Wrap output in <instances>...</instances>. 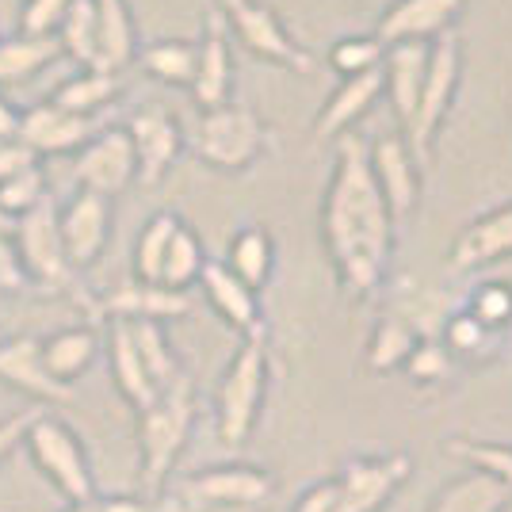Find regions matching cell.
Segmentation results:
<instances>
[{"label": "cell", "mask_w": 512, "mask_h": 512, "mask_svg": "<svg viewBox=\"0 0 512 512\" xmlns=\"http://www.w3.org/2000/svg\"><path fill=\"white\" fill-rule=\"evenodd\" d=\"M234 92V54H230V31L218 12L207 16L203 39H199V62H195L192 96L203 111L230 104Z\"/></svg>", "instance_id": "cell-21"}, {"label": "cell", "mask_w": 512, "mask_h": 512, "mask_svg": "<svg viewBox=\"0 0 512 512\" xmlns=\"http://www.w3.org/2000/svg\"><path fill=\"white\" fill-rule=\"evenodd\" d=\"M92 509L96 512H150L138 497H127V493H107V497H92Z\"/></svg>", "instance_id": "cell-48"}, {"label": "cell", "mask_w": 512, "mask_h": 512, "mask_svg": "<svg viewBox=\"0 0 512 512\" xmlns=\"http://www.w3.org/2000/svg\"><path fill=\"white\" fill-rule=\"evenodd\" d=\"M218 16L234 31V39L260 62L283 65L291 73H314V54L279 23L276 8L264 0H218Z\"/></svg>", "instance_id": "cell-8"}, {"label": "cell", "mask_w": 512, "mask_h": 512, "mask_svg": "<svg viewBox=\"0 0 512 512\" xmlns=\"http://www.w3.org/2000/svg\"><path fill=\"white\" fill-rule=\"evenodd\" d=\"M96 8V69L123 77L134 58H138V27L130 0H92Z\"/></svg>", "instance_id": "cell-24"}, {"label": "cell", "mask_w": 512, "mask_h": 512, "mask_svg": "<svg viewBox=\"0 0 512 512\" xmlns=\"http://www.w3.org/2000/svg\"><path fill=\"white\" fill-rule=\"evenodd\" d=\"M123 92V77L115 73H100V69H85L77 77H69L54 96L50 104L69 111V115H85V119H96L104 107L115 104V96Z\"/></svg>", "instance_id": "cell-30"}, {"label": "cell", "mask_w": 512, "mask_h": 512, "mask_svg": "<svg viewBox=\"0 0 512 512\" xmlns=\"http://www.w3.org/2000/svg\"><path fill=\"white\" fill-rule=\"evenodd\" d=\"M512 490H505L497 478L482 470H463L459 478H451L444 490L432 497L428 512H509Z\"/></svg>", "instance_id": "cell-27"}, {"label": "cell", "mask_w": 512, "mask_h": 512, "mask_svg": "<svg viewBox=\"0 0 512 512\" xmlns=\"http://www.w3.org/2000/svg\"><path fill=\"white\" fill-rule=\"evenodd\" d=\"M413 459L402 451H379V455H356L337 474V512H383L398 490L406 486Z\"/></svg>", "instance_id": "cell-10"}, {"label": "cell", "mask_w": 512, "mask_h": 512, "mask_svg": "<svg viewBox=\"0 0 512 512\" xmlns=\"http://www.w3.org/2000/svg\"><path fill=\"white\" fill-rule=\"evenodd\" d=\"M39 348H43V363L50 379L73 386L77 379H85L96 356H100V329L92 321L88 325H69V329H58L50 337H39Z\"/></svg>", "instance_id": "cell-25"}, {"label": "cell", "mask_w": 512, "mask_h": 512, "mask_svg": "<svg viewBox=\"0 0 512 512\" xmlns=\"http://www.w3.org/2000/svg\"><path fill=\"white\" fill-rule=\"evenodd\" d=\"M268 150V127L249 107H214L199 115L192 153L218 172H249Z\"/></svg>", "instance_id": "cell-5"}, {"label": "cell", "mask_w": 512, "mask_h": 512, "mask_svg": "<svg viewBox=\"0 0 512 512\" xmlns=\"http://www.w3.org/2000/svg\"><path fill=\"white\" fill-rule=\"evenodd\" d=\"M291 512H337V486H333V478H321L314 486H306L299 493V501L291 505Z\"/></svg>", "instance_id": "cell-46"}, {"label": "cell", "mask_w": 512, "mask_h": 512, "mask_svg": "<svg viewBox=\"0 0 512 512\" xmlns=\"http://www.w3.org/2000/svg\"><path fill=\"white\" fill-rule=\"evenodd\" d=\"M100 134V115L85 119V115H69L62 107L46 104L27 107L20 115V138L27 150L35 157L43 153H69V150H85L88 142Z\"/></svg>", "instance_id": "cell-19"}, {"label": "cell", "mask_w": 512, "mask_h": 512, "mask_svg": "<svg viewBox=\"0 0 512 512\" xmlns=\"http://www.w3.org/2000/svg\"><path fill=\"white\" fill-rule=\"evenodd\" d=\"M207 260H211V256H207V249H203L199 234H195L188 222H180V230H176L169 241L165 264H161V287L188 295L195 283H199V276H203Z\"/></svg>", "instance_id": "cell-32"}, {"label": "cell", "mask_w": 512, "mask_h": 512, "mask_svg": "<svg viewBox=\"0 0 512 512\" xmlns=\"http://www.w3.org/2000/svg\"><path fill=\"white\" fill-rule=\"evenodd\" d=\"M69 4L73 0H23L20 35H27V39H54L65 12H69Z\"/></svg>", "instance_id": "cell-43"}, {"label": "cell", "mask_w": 512, "mask_h": 512, "mask_svg": "<svg viewBox=\"0 0 512 512\" xmlns=\"http://www.w3.org/2000/svg\"><path fill=\"white\" fill-rule=\"evenodd\" d=\"M157 512H253V509H222V505H192V501H180L172 493H161V509Z\"/></svg>", "instance_id": "cell-49"}, {"label": "cell", "mask_w": 512, "mask_h": 512, "mask_svg": "<svg viewBox=\"0 0 512 512\" xmlns=\"http://www.w3.org/2000/svg\"><path fill=\"white\" fill-rule=\"evenodd\" d=\"M512 256V203L493 207L467 222L459 237L451 241L448 264L455 272H482Z\"/></svg>", "instance_id": "cell-20"}, {"label": "cell", "mask_w": 512, "mask_h": 512, "mask_svg": "<svg viewBox=\"0 0 512 512\" xmlns=\"http://www.w3.org/2000/svg\"><path fill=\"white\" fill-rule=\"evenodd\" d=\"M31 417H35V409H16V413L0 417V467L23 448V432L31 425Z\"/></svg>", "instance_id": "cell-45"}, {"label": "cell", "mask_w": 512, "mask_h": 512, "mask_svg": "<svg viewBox=\"0 0 512 512\" xmlns=\"http://www.w3.org/2000/svg\"><path fill=\"white\" fill-rule=\"evenodd\" d=\"M20 115L23 111H16V107L0 96V142H12L20 134Z\"/></svg>", "instance_id": "cell-50"}, {"label": "cell", "mask_w": 512, "mask_h": 512, "mask_svg": "<svg viewBox=\"0 0 512 512\" xmlns=\"http://www.w3.org/2000/svg\"><path fill=\"white\" fill-rule=\"evenodd\" d=\"M459 77H463V46H459L455 35H440L436 43L428 46V69H425V85H421V100H417V111H413V123L402 134L417 165H425L428 157H432V146H436L440 130L448 123L451 104H455Z\"/></svg>", "instance_id": "cell-6"}, {"label": "cell", "mask_w": 512, "mask_h": 512, "mask_svg": "<svg viewBox=\"0 0 512 512\" xmlns=\"http://www.w3.org/2000/svg\"><path fill=\"white\" fill-rule=\"evenodd\" d=\"M46 199V176L43 169H23L8 180H0V214L16 226L23 214H31Z\"/></svg>", "instance_id": "cell-39"}, {"label": "cell", "mask_w": 512, "mask_h": 512, "mask_svg": "<svg viewBox=\"0 0 512 512\" xmlns=\"http://www.w3.org/2000/svg\"><path fill=\"white\" fill-rule=\"evenodd\" d=\"M467 314L474 321H482L490 333L501 337V329L512 325V283L509 279H490L482 283L467 302Z\"/></svg>", "instance_id": "cell-40"}, {"label": "cell", "mask_w": 512, "mask_h": 512, "mask_svg": "<svg viewBox=\"0 0 512 512\" xmlns=\"http://www.w3.org/2000/svg\"><path fill=\"white\" fill-rule=\"evenodd\" d=\"M35 165H39V157L27 150L20 138L0 142V180H8V176H16L23 169H35Z\"/></svg>", "instance_id": "cell-47"}, {"label": "cell", "mask_w": 512, "mask_h": 512, "mask_svg": "<svg viewBox=\"0 0 512 512\" xmlns=\"http://www.w3.org/2000/svg\"><path fill=\"white\" fill-rule=\"evenodd\" d=\"M73 176L85 192L96 195H119L130 180H138V161H134V146H130L127 127H104L85 150L77 153Z\"/></svg>", "instance_id": "cell-13"}, {"label": "cell", "mask_w": 512, "mask_h": 512, "mask_svg": "<svg viewBox=\"0 0 512 512\" xmlns=\"http://www.w3.org/2000/svg\"><path fill=\"white\" fill-rule=\"evenodd\" d=\"M268 386H272L268 333L245 337L237 344L234 360L226 363V371L218 379V394H214V432H218L222 448L237 451L253 440L264 402H268Z\"/></svg>", "instance_id": "cell-2"}, {"label": "cell", "mask_w": 512, "mask_h": 512, "mask_svg": "<svg viewBox=\"0 0 512 512\" xmlns=\"http://www.w3.org/2000/svg\"><path fill=\"white\" fill-rule=\"evenodd\" d=\"M428 46L432 43H398L386 46L383 54V92H390V107H394V119H398L402 134L413 123V111H417V100H421Z\"/></svg>", "instance_id": "cell-23"}, {"label": "cell", "mask_w": 512, "mask_h": 512, "mask_svg": "<svg viewBox=\"0 0 512 512\" xmlns=\"http://www.w3.org/2000/svg\"><path fill=\"white\" fill-rule=\"evenodd\" d=\"M127 134L134 146V161H138V180L146 188L161 184L184 153V127L176 123V115L161 107H146L127 123Z\"/></svg>", "instance_id": "cell-14"}, {"label": "cell", "mask_w": 512, "mask_h": 512, "mask_svg": "<svg viewBox=\"0 0 512 512\" xmlns=\"http://www.w3.org/2000/svg\"><path fill=\"white\" fill-rule=\"evenodd\" d=\"M195 62H199V43H192V39H161V43L142 50L146 73L176 88H192Z\"/></svg>", "instance_id": "cell-35"}, {"label": "cell", "mask_w": 512, "mask_h": 512, "mask_svg": "<svg viewBox=\"0 0 512 512\" xmlns=\"http://www.w3.org/2000/svg\"><path fill=\"white\" fill-rule=\"evenodd\" d=\"M448 455L470 470H482L512 490V444H490V440H448Z\"/></svg>", "instance_id": "cell-38"}, {"label": "cell", "mask_w": 512, "mask_h": 512, "mask_svg": "<svg viewBox=\"0 0 512 512\" xmlns=\"http://www.w3.org/2000/svg\"><path fill=\"white\" fill-rule=\"evenodd\" d=\"M180 214L172 211H157L142 226V234L134 241V279L138 283H157L161 287V264H165V253H169L172 234L180 230Z\"/></svg>", "instance_id": "cell-34"}, {"label": "cell", "mask_w": 512, "mask_h": 512, "mask_svg": "<svg viewBox=\"0 0 512 512\" xmlns=\"http://www.w3.org/2000/svg\"><path fill=\"white\" fill-rule=\"evenodd\" d=\"M230 272H234L245 287H253L256 295L268 287L272 279V268H276V241L264 226H245L237 230L234 241H230V253L222 260Z\"/></svg>", "instance_id": "cell-28"}, {"label": "cell", "mask_w": 512, "mask_h": 512, "mask_svg": "<svg viewBox=\"0 0 512 512\" xmlns=\"http://www.w3.org/2000/svg\"><path fill=\"white\" fill-rule=\"evenodd\" d=\"M130 337H134V348H138V356L146 363V375L157 386V394L184 375V363L176 356V348H172L161 321H130Z\"/></svg>", "instance_id": "cell-31"}, {"label": "cell", "mask_w": 512, "mask_h": 512, "mask_svg": "<svg viewBox=\"0 0 512 512\" xmlns=\"http://www.w3.org/2000/svg\"><path fill=\"white\" fill-rule=\"evenodd\" d=\"M169 493L180 501H192V505L260 512L276 493V478H272V470L256 467V463H214V467L180 478Z\"/></svg>", "instance_id": "cell-9"}, {"label": "cell", "mask_w": 512, "mask_h": 512, "mask_svg": "<svg viewBox=\"0 0 512 512\" xmlns=\"http://www.w3.org/2000/svg\"><path fill=\"white\" fill-rule=\"evenodd\" d=\"M0 383L27 394L39 406H69L73 402V386H62L50 379L43 363L39 337H0Z\"/></svg>", "instance_id": "cell-17"}, {"label": "cell", "mask_w": 512, "mask_h": 512, "mask_svg": "<svg viewBox=\"0 0 512 512\" xmlns=\"http://www.w3.org/2000/svg\"><path fill=\"white\" fill-rule=\"evenodd\" d=\"M58 230H62V249L73 272L92 268L107 249L111 237V199L96 192L73 195L65 207H58Z\"/></svg>", "instance_id": "cell-11"}, {"label": "cell", "mask_w": 512, "mask_h": 512, "mask_svg": "<svg viewBox=\"0 0 512 512\" xmlns=\"http://www.w3.org/2000/svg\"><path fill=\"white\" fill-rule=\"evenodd\" d=\"M394 214L367 165V142L356 130L337 138V165L321 203V241L348 299L379 295L394 260Z\"/></svg>", "instance_id": "cell-1"}, {"label": "cell", "mask_w": 512, "mask_h": 512, "mask_svg": "<svg viewBox=\"0 0 512 512\" xmlns=\"http://www.w3.org/2000/svg\"><path fill=\"white\" fill-rule=\"evenodd\" d=\"M8 226H12V222H8V218H4V214H0V230H8Z\"/></svg>", "instance_id": "cell-52"}, {"label": "cell", "mask_w": 512, "mask_h": 512, "mask_svg": "<svg viewBox=\"0 0 512 512\" xmlns=\"http://www.w3.org/2000/svg\"><path fill=\"white\" fill-rule=\"evenodd\" d=\"M463 8L467 0H394L375 23V39L383 46L436 43L440 35H451Z\"/></svg>", "instance_id": "cell-16"}, {"label": "cell", "mask_w": 512, "mask_h": 512, "mask_svg": "<svg viewBox=\"0 0 512 512\" xmlns=\"http://www.w3.org/2000/svg\"><path fill=\"white\" fill-rule=\"evenodd\" d=\"M192 314V295H180L157 283H123L104 299L88 302V318L96 321H176Z\"/></svg>", "instance_id": "cell-15"}, {"label": "cell", "mask_w": 512, "mask_h": 512, "mask_svg": "<svg viewBox=\"0 0 512 512\" xmlns=\"http://www.w3.org/2000/svg\"><path fill=\"white\" fill-rule=\"evenodd\" d=\"M367 165L375 172V184H379L394 222H402L417 211V203H421V165L413 161L402 130L379 134L375 142H367Z\"/></svg>", "instance_id": "cell-12"}, {"label": "cell", "mask_w": 512, "mask_h": 512, "mask_svg": "<svg viewBox=\"0 0 512 512\" xmlns=\"http://www.w3.org/2000/svg\"><path fill=\"white\" fill-rule=\"evenodd\" d=\"M417 341H421V333H417L413 321L398 318V314H386V318L375 321V329H371V337H367L363 363H367V371H375V375H394V371L406 367L409 352L417 348Z\"/></svg>", "instance_id": "cell-29"}, {"label": "cell", "mask_w": 512, "mask_h": 512, "mask_svg": "<svg viewBox=\"0 0 512 512\" xmlns=\"http://www.w3.org/2000/svg\"><path fill=\"white\" fill-rule=\"evenodd\" d=\"M62 58L58 39H0V85H16Z\"/></svg>", "instance_id": "cell-33"}, {"label": "cell", "mask_w": 512, "mask_h": 512, "mask_svg": "<svg viewBox=\"0 0 512 512\" xmlns=\"http://www.w3.org/2000/svg\"><path fill=\"white\" fill-rule=\"evenodd\" d=\"M107 360H111V379H115V390L123 394V402L134 413L150 409L153 398H157V386L150 383L146 363L134 348L130 321H107Z\"/></svg>", "instance_id": "cell-26"}, {"label": "cell", "mask_w": 512, "mask_h": 512, "mask_svg": "<svg viewBox=\"0 0 512 512\" xmlns=\"http://www.w3.org/2000/svg\"><path fill=\"white\" fill-rule=\"evenodd\" d=\"M383 54L386 46L375 35H344L329 50V65H333V73H341L344 81V77H356V73H367V69H379Z\"/></svg>", "instance_id": "cell-41"}, {"label": "cell", "mask_w": 512, "mask_h": 512, "mask_svg": "<svg viewBox=\"0 0 512 512\" xmlns=\"http://www.w3.org/2000/svg\"><path fill=\"white\" fill-rule=\"evenodd\" d=\"M54 39L62 46V54H69L77 65L96 69V8H92V0H73L69 4Z\"/></svg>", "instance_id": "cell-36"}, {"label": "cell", "mask_w": 512, "mask_h": 512, "mask_svg": "<svg viewBox=\"0 0 512 512\" xmlns=\"http://www.w3.org/2000/svg\"><path fill=\"white\" fill-rule=\"evenodd\" d=\"M195 428V386L184 371L172 386H165L150 409L138 413V451H142V486L150 493H165L172 470L188 448Z\"/></svg>", "instance_id": "cell-3"}, {"label": "cell", "mask_w": 512, "mask_h": 512, "mask_svg": "<svg viewBox=\"0 0 512 512\" xmlns=\"http://www.w3.org/2000/svg\"><path fill=\"white\" fill-rule=\"evenodd\" d=\"M199 287H203V299L211 302L214 314L226 321L241 341L268 333L260 295H256L253 287H245L222 260H207V268H203V276H199Z\"/></svg>", "instance_id": "cell-18"}, {"label": "cell", "mask_w": 512, "mask_h": 512, "mask_svg": "<svg viewBox=\"0 0 512 512\" xmlns=\"http://www.w3.org/2000/svg\"><path fill=\"white\" fill-rule=\"evenodd\" d=\"M62 512H96V509H92V501H85V505H65Z\"/></svg>", "instance_id": "cell-51"}, {"label": "cell", "mask_w": 512, "mask_h": 512, "mask_svg": "<svg viewBox=\"0 0 512 512\" xmlns=\"http://www.w3.org/2000/svg\"><path fill=\"white\" fill-rule=\"evenodd\" d=\"M379 96H383V65L367 69V73H356V77H344L341 85L333 88V96L325 100L321 115L314 119V134L337 142L341 134L356 130L363 115L379 104Z\"/></svg>", "instance_id": "cell-22"}, {"label": "cell", "mask_w": 512, "mask_h": 512, "mask_svg": "<svg viewBox=\"0 0 512 512\" xmlns=\"http://www.w3.org/2000/svg\"><path fill=\"white\" fill-rule=\"evenodd\" d=\"M440 344L451 352V360H478V356H490L497 348V333H490L482 321H474L467 310L451 314L444 321V333H440Z\"/></svg>", "instance_id": "cell-37"}, {"label": "cell", "mask_w": 512, "mask_h": 512, "mask_svg": "<svg viewBox=\"0 0 512 512\" xmlns=\"http://www.w3.org/2000/svg\"><path fill=\"white\" fill-rule=\"evenodd\" d=\"M23 451L31 455V463L39 467L46 482L62 493L65 505H85L96 497V470H92L85 440L54 409H35L31 425L23 432Z\"/></svg>", "instance_id": "cell-4"}, {"label": "cell", "mask_w": 512, "mask_h": 512, "mask_svg": "<svg viewBox=\"0 0 512 512\" xmlns=\"http://www.w3.org/2000/svg\"><path fill=\"white\" fill-rule=\"evenodd\" d=\"M27 287L31 283H27V272L16 253V241L8 230H0V295H23Z\"/></svg>", "instance_id": "cell-44"}, {"label": "cell", "mask_w": 512, "mask_h": 512, "mask_svg": "<svg viewBox=\"0 0 512 512\" xmlns=\"http://www.w3.org/2000/svg\"><path fill=\"white\" fill-rule=\"evenodd\" d=\"M12 241H16V253L27 272L31 287H43V291H69L73 299L85 306V295L73 279V268L65 260L62 249V230H58V203L54 195H46L43 203L31 214H23L20 222L12 226Z\"/></svg>", "instance_id": "cell-7"}, {"label": "cell", "mask_w": 512, "mask_h": 512, "mask_svg": "<svg viewBox=\"0 0 512 512\" xmlns=\"http://www.w3.org/2000/svg\"><path fill=\"white\" fill-rule=\"evenodd\" d=\"M406 371L413 383L421 386H432V383H444V379H451V371H455V360H451V352L440 344V337H421L417 341V348L409 352L406 360Z\"/></svg>", "instance_id": "cell-42"}]
</instances>
